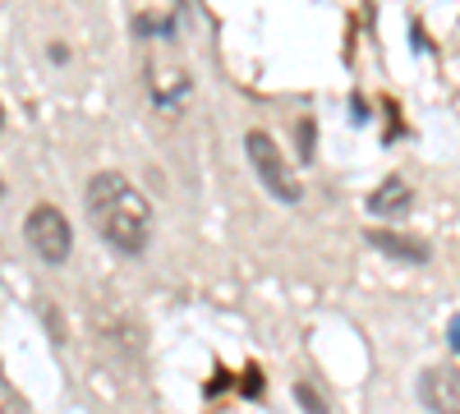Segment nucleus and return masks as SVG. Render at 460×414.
I'll list each match as a JSON object with an SVG mask.
<instances>
[{
  "instance_id": "obj_1",
  "label": "nucleus",
  "mask_w": 460,
  "mask_h": 414,
  "mask_svg": "<svg viewBox=\"0 0 460 414\" xmlns=\"http://www.w3.org/2000/svg\"><path fill=\"white\" fill-rule=\"evenodd\" d=\"M84 212L106 249L138 258L152 240V207L120 171H97L84 189Z\"/></svg>"
},
{
  "instance_id": "obj_2",
  "label": "nucleus",
  "mask_w": 460,
  "mask_h": 414,
  "mask_svg": "<svg viewBox=\"0 0 460 414\" xmlns=\"http://www.w3.org/2000/svg\"><path fill=\"white\" fill-rule=\"evenodd\" d=\"M244 153H249V166H253L258 184L277 203H299L304 198V184L295 180V171L286 166V153L277 147V138L267 134V129H249L244 134Z\"/></svg>"
},
{
  "instance_id": "obj_3",
  "label": "nucleus",
  "mask_w": 460,
  "mask_h": 414,
  "mask_svg": "<svg viewBox=\"0 0 460 414\" xmlns=\"http://www.w3.org/2000/svg\"><path fill=\"white\" fill-rule=\"evenodd\" d=\"M23 240L28 249L47 262V268H65L69 262V249H74V231H69V221L60 207L51 203H37L28 216H23Z\"/></svg>"
},
{
  "instance_id": "obj_4",
  "label": "nucleus",
  "mask_w": 460,
  "mask_h": 414,
  "mask_svg": "<svg viewBox=\"0 0 460 414\" xmlns=\"http://www.w3.org/2000/svg\"><path fill=\"white\" fill-rule=\"evenodd\" d=\"M419 401L433 414H460V368H424L419 378Z\"/></svg>"
},
{
  "instance_id": "obj_5",
  "label": "nucleus",
  "mask_w": 460,
  "mask_h": 414,
  "mask_svg": "<svg viewBox=\"0 0 460 414\" xmlns=\"http://www.w3.org/2000/svg\"><path fill=\"white\" fill-rule=\"evenodd\" d=\"M410 203H414L410 184H405L401 175H387V180H382L377 189L368 194V216H405Z\"/></svg>"
},
{
  "instance_id": "obj_6",
  "label": "nucleus",
  "mask_w": 460,
  "mask_h": 414,
  "mask_svg": "<svg viewBox=\"0 0 460 414\" xmlns=\"http://www.w3.org/2000/svg\"><path fill=\"white\" fill-rule=\"evenodd\" d=\"M368 244L377 253L396 258V262H414V268H424V262H429V244L424 240H410V235H396V231H368Z\"/></svg>"
},
{
  "instance_id": "obj_7",
  "label": "nucleus",
  "mask_w": 460,
  "mask_h": 414,
  "mask_svg": "<svg viewBox=\"0 0 460 414\" xmlns=\"http://www.w3.org/2000/svg\"><path fill=\"white\" fill-rule=\"evenodd\" d=\"M175 23H180V10H175V14H166V19H147V14H138V19H134V32H138V37H152V32L171 37V32H175Z\"/></svg>"
},
{
  "instance_id": "obj_8",
  "label": "nucleus",
  "mask_w": 460,
  "mask_h": 414,
  "mask_svg": "<svg viewBox=\"0 0 460 414\" xmlns=\"http://www.w3.org/2000/svg\"><path fill=\"white\" fill-rule=\"evenodd\" d=\"M295 401L304 405V414H327V405H323V396L314 392V383H295Z\"/></svg>"
},
{
  "instance_id": "obj_9",
  "label": "nucleus",
  "mask_w": 460,
  "mask_h": 414,
  "mask_svg": "<svg viewBox=\"0 0 460 414\" xmlns=\"http://www.w3.org/2000/svg\"><path fill=\"white\" fill-rule=\"evenodd\" d=\"M299 162H314V120H299Z\"/></svg>"
},
{
  "instance_id": "obj_10",
  "label": "nucleus",
  "mask_w": 460,
  "mask_h": 414,
  "mask_svg": "<svg viewBox=\"0 0 460 414\" xmlns=\"http://www.w3.org/2000/svg\"><path fill=\"white\" fill-rule=\"evenodd\" d=\"M47 56H51V60H56V65H65V60H69V51H65V47H60V42H56V47H51V51H47Z\"/></svg>"
},
{
  "instance_id": "obj_11",
  "label": "nucleus",
  "mask_w": 460,
  "mask_h": 414,
  "mask_svg": "<svg viewBox=\"0 0 460 414\" xmlns=\"http://www.w3.org/2000/svg\"><path fill=\"white\" fill-rule=\"evenodd\" d=\"M0 198H5V180H0Z\"/></svg>"
},
{
  "instance_id": "obj_12",
  "label": "nucleus",
  "mask_w": 460,
  "mask_h": 414,
  "mask_svg": "<svg viewBox=\"0 0 460 414\" xmlns=\"http://www.w3.org/2000/svg\"><path fill=\"white\" fill-rule=\"evenodd\" d=\"M0 125H5V106H0Z\"/></svg>"
}]
</instances>
